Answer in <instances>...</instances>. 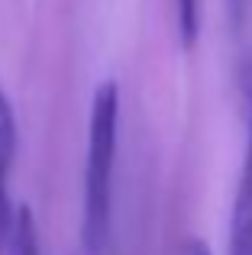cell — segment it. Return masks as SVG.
I'll return each instance as SVG.
<instances>
[{"mask_svg": "<svg viewBox=\"0 0 252 255\" xmlns=\"http://www.w3.org/2000/svg\"><path fill=\"white\" fill-rule=\"evenodd\" d=\"M117 123H120V91H117L114 81H104L94 91L91 126H88L84 213H81V249H84V255H107L114 162H117Z\"/></svg>", "mask_w": 252, "mask_h": 255, "instance_id": "cell-1", "label": "cell"}, {"mask_svg": "<svg viewBox=\"0 0 252 255\" xmlns=\"http://www.w3.org/2000/svg\"><path fill=\"white\" fill-rule=\"evenodd\" d=\"M13 155H16V113L10 107L3 84H0V246L6 243V233H10V194H6V174H10Z\"/></svg>", "mask_w": 252, "mask_h": 255, "instance_id": "cell-2", "label": "cell"}, {"mask_svg": "<svg viewBox=\"0 0 252 255\" xmlns=\"http://www.w3.org/2000/svg\"><path fill=\"white\" fill-rule=\"evenodd\" d=\"M230 255H252V165H243L240 194H236V207H233Z\"/></svg>", "mask_w": 252, "mask_h": 255, "instance_id": "cell-3", "label": "cell"}, {"mask_svg": "<svg viewBox=\"0 0 252 255\" xmlns=\"http://www.w3.org/2000/svg\"><path fill=\"white\" fill-rule=\"evenodd\" d=\"M6 249L10 255H39V236H36V223H32V210L19 207L10 220V233H6Z\"/></svg>", "mask_w": 252, "mask_h": 255, "instance_id": "cell-4", "label": "cell"}, {"mask_svg": "<svg viewBox=\"0 0 252 255\" xmlns=\"http://www.w3.org/2000/svg\"><path fill=\"white\" fill-rule=\"evenodd\" d=\"M178 32L184 49H194L201 36V0H178Z\"/></svg>", "mask_w": 252, "mask_h": 255, "instance_id": "cell-5", "label": "cell"}, {"mask_svg": "<svg viewBox=\"0 0 252 255\" xmlns=\"http://www.w3.org/2000/svg\"><path fill=\"white\" fill-rule=\"evenodd\" d=\"M243 6H246V0H230V13H233V23H240Z\"/></svg>", "mask_w": 252, "mask_h": 255, "instance_id": "cell-6", "label": "cell"}, {"mask_svg": "<svg viewBox=\"0 0 252 255\" xmlns=\"http://www.w3.org/2000/svg\"><path fill=\"white\" fill-rule=\"evenodd\" d=\"M188 255H210V249H207V243L194 239V243H191V249H188Z\"/></svg>", "mask_w": 252, "mask_h": 255, "instance_id": "cell-7", "label": "cell"}]
</instances>
